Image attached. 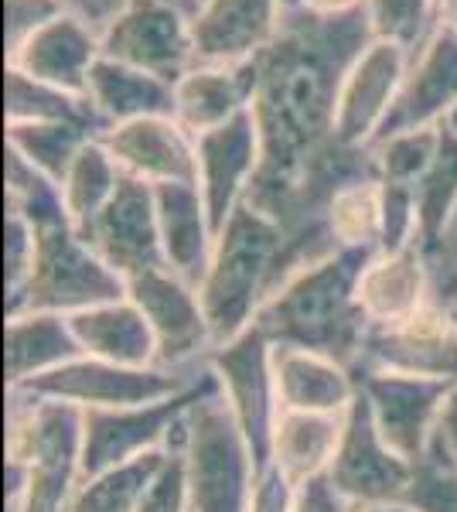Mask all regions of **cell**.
Segmentation results:
<instances>
[{
    "instance_id": "1",
    "label": "cell",
    "mask_w": 457,
    "mask_h": 512,
    "mask_svg": "<svg viewBox=\"0 0 457 512\" xmlns=\"http://www.w3.org/2000/svg\"><path fill=\"white\" fill-rule=\"evenodd\" d=\"M369 41L365 7L342 18L287 7L277 38L256 55L260 79L253 117L260 130V171L246 202L277 222L284 236L280 284L338 253L324 226L338 188L379 178L369 147H345L335 130L338 89Z\"/></svg>"
},
{
    "instance_id": "2",
    "label": "cell",
    "mask_w": 457,
    "mask_h": 512,
    "mask_svg": "<svg viewBox=\"0 0 457 512\" xmlns=\"http://www.w3.org/2000/svg\"><path fill=\"white\" fill-rule=\"evenodd\" d=\"M369 256L372 253L338 250L290 274L263 301L253 325H260L273 345L331 355L362 373L369 321L359 308L355 287Z\"/></svg>"
},
{
    "instance_id": "3",
    "label": "cell",
    "mask_w": 457,
    "mask_h": 512,
    "mask_svg": "<svg viewBox=\"0 0 457 512\" xmlns=\"http://www.w3.org/2000/svg\"><path fill=\"white\" fill-rule=\"evenodd\" d=\"M86 414L7 390V512H69L82 482Z\"/></svg>"
},
{
    "instance_id": "4",
    "label": "cell",
    "mask_w": 457,
    "mask_h": 512,
    "mask_svg": "<svg viewBox=\"0 0 457 512\" xmlns=\"http://www.w3.org/2000/svg\"><path fill=\"white\" fill-rule=\"evenodd\" d=\"M280 253L284 236L277 222L263 216L256 205H239L215 236L209 274L198 284L215 345L236 338L256 321L263 301L280 284Z\"/></svg>"
},
{
    "instance_id": "5",
    "label": "cell",
    "mask_w": 457,
    "mask_h": 512,
    "mask_svg": "<svg viewBox=\"0 0 457 512\" xmlns=\"http://www.w3.org/2000/svg\"><path fill=\"white\" fill-rule=\"evenodd\" d=\"M181 454L191 512H249L260 465L219 393H209L188 410Z\"/></svg>"
},
{
    "instance_id": "6",
    "label": "cell",
    "mask_w": 457,
    "mask_h": 512,
    "mask_svg": "<svg viewBox=\"0 0 457 512\" xmlns=\"http://www.w3.org/2000/svg\"><path fill=\"white\" fill-rule=\"evenodd\" d=\"M127 297V280L113 274L82 239L72 222L38 229V256L24 291L7 301V315L48 311V315H79L96 304Z\"/></svg>"
},
{
    "instance_id": "7",
    "label": "cell",
    "mask_w": 457,
    "mask_h": 512,
    "mask_svg": "<svg viewBox=\"0 0 457 512\" xmlns=\"http://www.w3.org/2000/svg\"><path fill=\"white\" fill-rule=\"evenodd\" d=\"M209 393H219L212 369L161 403H140L120 410H89L82 434V475H96L103 468L144 458L154 451H181L188 431V410Z\"/></svg>"
},
{
    "instance_id": "8",
    "label": "cell",
    "mask_w": 457,
    "mask_h": 512,
    "mask_svg": "<svg viewBox=\"0 0 457 512\" xmlns=\"http://www.w3.org/2000/svg\"><path fill=\"white\" fill-rule=\"evenodd\" d=\"M202 373L205 366L191 369V373H174V369H161V366H120V362L79 355L76 362L21 386V390L31 396H45V400L72 403L82 414H89V410H120V407H140V403H161L174 393L188 390Z\"/></svg>"
},
{
    "instance_id": "9",
    "label": "cell",
    "mask_w": 457,
    "mask_h": 512,
    "mask_svg": "<svg viewBox=\"0 0 457 512\" xmlns=\"http://www.w3.org/2000/svg\"><path fill=\"white\" fill-rule=\"evenodd\" d=\"M205 366L212 369L219 396L232 410L263 472L270 465V437L280 417L277 383H273V342L260 325H249L236 338L215 345Z\"/></svg>"
},
{
    "instance_id": "10",
    "label": "cell",
    "mask_w": 457,
    "mask_h": 512,
    "mask_svg": "<svg viewBox=\"0 0 457 512\" xmlns=\"http://www.w3.org/2000/svg\"><path fill=\"white\" fill-rule=\"evenodd\" d=\"M127 297L151 325L157 366L174 369V373H191L205 366L209 352L215 349V335L195 284L161 267L127 280Z\"/></svg>"
},
{
    "instance_id": "11",
    "label": "cell",
    "mask_w": 457,
    "mask_h": 512,
    "mask_svg": "<svg viewBox=\"0 0 457 512\" xmlns=\"http://www.w3.org/2000/svg\"><path fill=\"white\" fill-rule=\"evenodd\" d=\"M103 55L174 86L195 69L191 14L181 11L178 0H130L103 31Z\"/></svg>"
},
{
    "instance_id": "12",
    "label": "cell",
    "mask_w": 457,
    "mask_h": 512,
    "mask_svg": "<svg viewBox=\"0 0 457 512\" xmlns=\"http://www.w3.org/2000/svg\"><path fill=\"white\" fill-rule=\"evenodd\" d=\"M413 475H417V465L389 448V441L372 420L369 403L359 393L345 410L342 441H338L335 461L328 468L331 485L352 506H386V502L406 499Z\"/></svg>"
},
{
    "instance_id": "13",
    "label": "cell",
    "mask_w": 457,
    "mask_h": 512,
    "mask_svg": "<svg viewBox=\"0 0 457 512\" xmlns=\"http://www.w3.org/2000/svg\"><path fill=\"white\" fill-rule=\"evenodd\" d=\"M457 379H434L396 373V369H365L359 376V393L369 403L372 420L389 448L400 451L406 461L420 465L430 454L434 431L444 400Z\"/></svg>"
},
{
    "instance_id": "14",
    "label": "cell",
    "mask_w": 457,
    "mask_h": 512,
    "mask_svg": "<svg viewBox=\"0 0 457 512\" xmlns=\"http://www.w3.org/2000/svg\"><path fill=\"white\" fill-rule=\"evenodd\" d=\"M79 233L96 250L99 260L123 280L168 267L161 246V226H157L154 185H147V181L123 175L106 209Z\"/></svg>"
},
{
    "instance_id": "15",
    "label": "cell",
    "mask_w": 457,
    "mask_h": 512,
    "mask_svg": "<svg viewBox=\"0 0 457 512\" xmlns=\"http://www.w3.org/2000/svg\"><path fill=\"white\" fill-rule=\"evenodd\" d=\"M365 369L457 379V318L444 304L430 301L396 325H372L362 352V373Z\"/></svg>"
},
{
    "instance_id": "16",
    "label": "cell",
    "mask_w": 457,
    "mask_h": 512,
    "mask_svg": "<svg viewBox=\"0 0 457 512\" xmlns=\"http://www.w3.org/2000/svg\"><path fill=\"white\" fill-rule=\"evenodd\" d=\"M256 171H260V130L253 110L195 137V185L205 198L215 236L249 198Z\"/></svg>"
},
{
    "instance_id": "17",
    "label": "cell",
    "mask_w": 457,
    "mask_h": 512,
    "mask_svg": "<svg viewBox=\"0 0 457 512\" xmlns=\"http://www.w3.org/2000/svg\"><path fill=\"white\" fill-rule=\"evenodd\" d=\"M410 52L393 41L372 38L348 65L338 89L335 130L345 147H372L403 86Z\"/></svg>"
},
{
    "instance_id": "18",
    "label": "cell",
    "mask_w": 457,
    "mask_h": 512,
    "mask_svg": "<svg viewBox=\"0 0 457 512\" xmlns=\"http://www.w3.org/2000/svg\"><path fill=\"white\" fill-rule=\"evenodd\" d=\"M454 113H457V35L447 28H434V35L410 55L403 86L396 93V103L376 140L403 134V130L440 127Z\"/></svg>"
},
{
    "instance_id": "19",
    "label": "cell",
    "mask_w": 457,
    "mask_h": 512,
    "mask_svg": "<svg viewBox=\"0 0 457 512\" xmlns=\"http://www.w3.org/2000/svg\"><path fill=\"white\" fill-rule=\"evenodd\" d=\"M287 0H205L191 14L195 65H239L267 52L284 24Z\"/></svg>"
},
{
    "instance_id": "20",
    "label": "cell",
    "mask_w": 457,
    "mask_h": 512,
    "mask_svg": "<svg viewBox=\"0 0 457 512\" xmlns=\"http://www.w3.org/2000/svg\"><path fill=\"white\" fill-rule=\"evenodd\" d=\"M113 161L127 178L147 185H171V181H195V137L168 117H144L99 134Z\"/></svg>"
},
{
    "instance_id": "21",
    "label": "cell",
    "mask_w": 457,
    "mask_h": 512,
    "mask_svg": "<svg viewBox=\"0 0 457 512\" xmlns=\"http://www.w3.org/2000/svg\"><path fill=\"white\" fill-rule=\"evenodd\" d=\"M99 59H103V35L72 14H58L24 45L7 52V69H18L65 93L86 96L89 72Z\"/></svg>"
},
{
    "instance_id": "22",
    "label": "cell",
    "mask_w": 457,
    "mask_h": 512,
    "mask_svg": "<svg viewBox=\"0 0 457 512\" xmlns=\"http://www.w3.org/2000/svg\"><path fill=\"white\" fill-rule=\"evenodd\" d=\"M359 308L365 321L372 325H396L410 318L423 304L434 301V280H430V263L420 243L403 246V250H379L365 260L359 287Z\"/></svg>"
},
{
    "instance_id": "23",
    "label": "cell",
    "mask_w": 457,
    "mask_h": 512,
    "mask_svg": "<svg viewBox=\"0 0 457 512\" xmlns=\"http://www.w3.org/2000/svg\"><path fill=\"white\" fill-rule=\"evenodd\" d=\"M256 79H260L256 59L239 65H195L174 82V120L191 137L209 134L236 120L239 113L253 110Z\"/></svg>"
},
{
    "instance_id": "24",
    "label": "cell",
    "mask_w": 457,
    "mask_h": 512,
    "mask_svg": "<svg viewBox=\"0 0 457 512\" xmlns=\"http://www.w3.org/2000/svg\"><path fill=\"white\" fill-rule=\"evenodd\" d=\"M273 383L280 410L345 414L359 396V373L311 349L273 345Z\"/></svg>"
},
{
    "instance_id": "25",
    "label": "cell",
    "mask_w": 457,
    "mask_h": 512,
    "mask_svg": "<svg viewBox=\"0 0 457 512\" xmlns=\"http://www.w3.org/2000/svg\"><path fill=\"white\" fill-rule=\"evenodd\" d=\"M157 226H161L164 263L188 284H202L215 253V229L205 209V198L195 181L154 185Z\"/></svg>"
},
{
    "instance_id": "26",
    "label": "cell",
    "mask_w": 457,
    "mask_h": 512,
    "mask_svg": "<svg viewBox=\"0 0 457 512\" xmlns=\"http://www.w3.org/2000/svg\"><path fill=\"white\" fill-rule=\"evenodd\" d=\"M79 355L82 345L76 332H72V321L65 315H48V311L7 315V332H4L7 390H21V386L76 362Z\"/></svg>"
},
{
    "instance_id": "27",
    "label": "cell",
    "mask_w": 457,
    "mask_h": 512,
    "mask_svg": "<svg viewBox=\"0 0 457 512\" xmlns=\"http://www.w3.org/2000/svg\"><path fill=\"white\" fill-rule=\"evenodd\" d=\"M86 99L93 103L103 130L120 127L144 117H168L174 113V86L164 79L140 72L116 59H99L89 72Z\"/></svg>"
},
{
    "instance_id": "28",
    "label": "cell",
    "mask_w": 457,
    "mask_h": 512,
    "mask_svg": "<svg viewBox=\"0 0 457 512\" xmlns=\"http://www.w3.org/2000/svg\"><path fill=\"white\" fill-rule=\"evenodd\" d=\"M345 414H304V410H280L270 437V468L290 485H304L311 478L328 475L342 441Z\"/></svg>"
},
{
    "instance_id": "29",
    "label": "cell",
    "mask_w": 457,
    "mask_h": 512,
    "mask_svg": "<svg viewBox=\"0 0 457 512\" xmlns=\"http://www.w3.org/2000/svg\"><path fill=\"white\" fill-rule=\"evenodd\" d=\"M69 321L82 345V355L120 362V366H157L154 332L130 297L96 304Z\"/></svg>"
},
{
    "instance_id": "30",
    "label": "cell",
    "mask_w": 457,
    "mask_h": 512,
    "mask_svg": "<svg viewBox=\"0 0 457 512\" xmlns=\"http://www.w3.org/2000/svg\"><path fill=\"white\" fill-rule=\"evenodd\" d=\"M123 181L120 164L113 161V154L106 151V144L99 137L89 140L86 147L76 154L72 168L65 171L62 185V205H65V216L76 229H86L99 212L106 209V202L116 195Z\"/></svg>"
},
{
    "instance_id": "31",
    "label": "cell",
    "mask_w": 457,
    "mask_h": 512,
    "mask_svg": "<svg viewBox=\"0 0 457 512\" xmlns=\"http://www.w3.org/2000/svg\"><path fill=\"white\" fill-rule=\"evenodd\" d=\"M324 226L335 250L379 253L382 246V181L359 178L338 188L324 212Z\"/></svg>"
},
{
    "instance_id": "32",
    "label": "cell",
    "mask_w": 457,
    "mask_h": 512,
    "mask_svg": "<svg viewBox=\"0 0 457 512\" xmlns=\"http://www.w3.org/2000/svg\"><path fill=\"white\" fill-rule=\"evenodd\" d=\"M7 123H76L96 137L103 134V123L86 96L65 93L18 69H7Z\"/></svg>"
},
{
    "instance_id": "33",
    "label": "cell",
    "mask_w": 457,
    "mask_h": 512,
    "mask_svg": "<svg viewBox=\"0 0 457 512\" xmlns=\"http://www.w3.org/2000/svg\"><path fill=\"white\" fill-rule=\"evenodd\" d=\"M164 458H168V451H154L144 458L103 468L96 475H82L69 512H137Z\"/></svg>"
},
{
    "instance_id": "34",
    "label": "cell",
    "mask_w": 457,
    "mask_h": 512,
    "mask_svg": "<svg viewBox=\"0 0 457 512\" xmlns=\"http://www.w3.org/2000/svg\"><path fill=\"white\" fill-rule=\"evenodd\" d=\"M93 137V130L76 123H7V151L24 158L55 185H62L65 171Z\"/></svg>"
},
{
    "instance_id": "35",
    "label": "cell",
    "mask_w": 457,
    "mask_h": 512,
    "mask_svg": "<svg viewBox=\"0 0 457 512\" xmlns=\"http://www.w3.org/2000/svg\"><path fill=\"white\" fill-rule=\"evenodd\" d=\"M417 195V219H420V243L430 246L444 233L447 222L457 212V134L444 123V140H440L437 161L423 181L413 188Z\"/></svg>"
},
{
    "instance_id": "36",
    "label": "cell",
    "mask_w": 457,
    "mask_h": 512,
    "mask_svg": "<svg viewBox=\"0 0 457 512\" xmlns=\"http://www.w3.org/2000/svg\"><path fill=\"white\" fill-rule=\"evenodd\" d=\"M440 140H444V123H440V127L403 130V134L376 140L369 151H372V161H376L379 181L417 188L423 175L430 171V164L437 161Z\"/></svg>"
},
{
    "instance_id": "37",
    "label": "cell",
    "mask_w": 457,
    "mask_h": 512,
    "mask_svg": "<svg viewBox=\"0 0 457 512\" xmlns=\"http://www.w3.org/2000/svg\"><path fill=\"white\" fill-rule=\"evenodd\" d=\"M7 212H18L35 229L69 222L62 205V192H58L55 181L41 175L38 168H31L14 151H7Z\"/></svg>"
},
{
    "instance_id": "38",
    "label": "cell",
    "mask_w": 457,
    "mask_h": 512,
    "mask_svg": "<svg viewBox=\"0 0 457 512\" xmlns=\"http://www.w3.org/2000/svg\"><path fill=\"white\" fill-rule=\"evenodd\" d=\"M372 38L417 52L437 28V0H365Z\"/></svg>"
},
{
    "instance_id": "39",
    "label": "cell",
    "mask_w": 457,
    "mask_h": 512,
    "mask_svg": "<svg viewBox=\"0 0 457 512\" xmlns=\"http://www.w3.org/2000/svg\"><path fill=\"white\" fill-rule=\"evenodd\" d=\"M403 506L410 512H457V465L427 454L417 465Z\"/></svg>"
},
{
    "instance_id": "40",
    "label": "cell",
    "mask_w": 457,
    "mask_h": 512,
    "mask_svg": "<svg viewBox=\"0 0 457 512\" xmlns=\"http://www.w3.org/2000/svg\"><path fill=\"white\" fill-rule=\"evenodd\" d=\"M38 256V229L18 212H7L4 219V294L14 301L24 284H28L31 270H35Z\"/></svg>"
},
{
    "instance_id": "41",
    "label": "cell",
    "mask_w": 457,
    "mask_h": 512,
    "mask_svg": "<svg viewBox=\"0 0 457 512\" xmlns=\"http://www.w3.org/2000/svg\"><path fill=\"white\" fill-rule=\"evenodd\" d=\"M137 512H191V492H188V472H185V454L168 451L164 465L157 468L151 489Z\"/></svg>"
},
{
    "instance_id": "42",
    "label": "cell",
    "mask_w": 457,
    "mask_h": 512,
    "mask_svg": "<svg viewBox=\"0 0 457 512\" xmlns=\"http://www.w3.org/2000/svg\"><path fill=\"white\" fill-rule=\"evenodd\" d=\"M430 263V280H434V301L444 304L457 318V212L447 222V229L434 243L423 246Z\"/></svg>"
},
{
    "instance_id": "43",
    "label": "cell",
    "mask_w": 457,
    "mask_h": 512,
    "mask_svg": "<svg viewBox=\"0 0 457 512\" xmlns=\"http://www.w3.org/2000/svg\"><path fill=\"white\" fill-rule=\"evenodd\" d=\"M58 14H65L58 0H7V52L24 45Z\"/></svg>"
},
{
    "instance_id": "44",
    "label": "cell",
    "mask_w": 457,
    "mask_h": 512,
    "mask_svg": "<svg viewBox=\"0 0 457 512\" xmlns=\"http://www.w3.org/2000/svg\"><path fill=\"white\" fill-rule=\"evenodd\" d=\"M290 512H352V502H345L328 475L311 478V482L294 489V506Z\"/></svg>"
},
{
    "instance_id": "45",
    "label": "cell",
    "mask_w": 457,
    "mask_h": 512,
    "mask_svg": "<svg viewBox=\"0 0 457 512\" xmlns=\"http://www.w3.org/2000/svg\"><path fill=\"white\" fill-rule=\"evenodd\" d=\"M290 506H294V485L267 465L260 472V478H256V492H253L249 512H290Z\"/></svg>"
},
{
    "instance_id": "46",
    "label": "cell",
    "mask_w": 457,
    "mask_h": 512,
    "mask_svg": "<svg viewBox=\"0 0 457 512\" xmlns=\"http://www.w3.org/2000/svg\"><path fill=\"white\" fill-rule=\"evenodd\" d=\"M58 4H62L65 14L86 21L89 28H96L99 35H103V31L120 18V11L130 4V0H58Z\"/></svg>"
},
{
    "instance_id": "47",
    "label": "cell",
    "mask_w": 457,
    "mask_h": 512,
    "mask_svg": "<svg viewBox=\"0 0 457 512\" xmlns=\"http://www.w3.org/2000/svg\"><path fill=\"white\" fill-rule=\"evenodd\" d=\"M430 454H437V458L457 465V383L451 386V393H447V400H444V410H440Z\"/></svg>"
},
{
    "instance_id": "48",
    "label": "cell",
    "mask_w": 457,
    "mask_h": 512,
    "mask_svg": "<svg viewBox=\"0 0 457 512\" xmlns=\"http://www.w3.org/2000/svg\"><path fill=\"white\" fill-rule=\"evenodd\" d=\"M287 7L318 14V18H342V14H352L365 7V0H287Z\"/></svg>"
},
{
    "instance_id": "49",
    "label": "cell",
    "mask_w": 457,
    "mask_h": 512,
    "mask_svg": "<svg viewBox=\"0 0 457 512\" xmlns=\"http://www.w3.org/2000/svg\"><path fill=\"white\" fill-rule=\"evenodd\" d=\"M437 28H447L457 35V0H437Z\"/></svg>"
},
{
    "instance_id": "50",
    "label": "cell",
    "mask_w": 457,
    "mask_h": 512,
    "mask_svg": "<svg viewBox=\"0 0 457 512\" xmlns=\"http://www.w3.org/2000/svg\"><path fill=\"white\" fill-rule=\"evenodd\" d=\"M352 512H410L403 502H386V506H352Z\"/></svg>"
},
{
    "instance_id": "51",
    "label": "cell",
    "mask_w": 457,
    "mask_h": 512,
    "mask_svg": "<svg viewBox=\"0 0 457 512\" xmlns=\"http://www.w3.org/2000/svg\"><path fill=\"white\" fill-rule=\"evenodd\" d=\"M202 4H205V0H178V7H181V11H185V14H195Z\"/></svg>"
},
{
    "instance_id": "52",
    "label": "cell",
    "mask_w": 457,
    "mask_h": 512,
    "mask_svg": "<svg viewBox=\"0 0 457 512\" xmlns=\"http://www.w3.org/2000/svg\"><path fill=\"white\" fill-rule=\"evenodd\" d=\"M447 127H451V130H454V134H457V113H454V117H451V120H447Z\"/></svg>"
}]
</instances>
